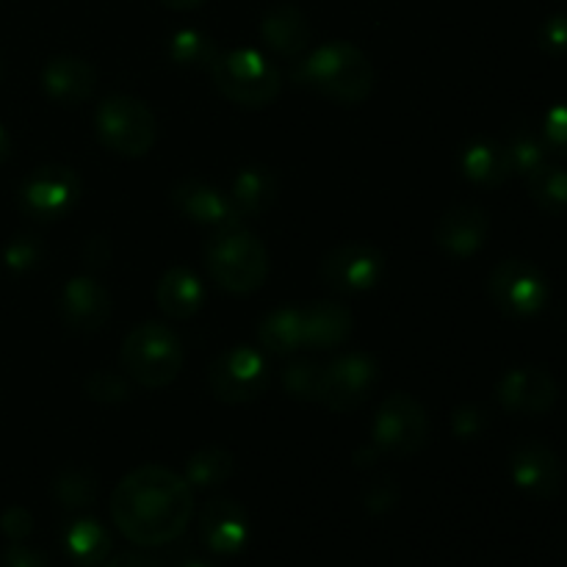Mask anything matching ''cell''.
I'll use <instances>...</instances> for the list:
<instances>
[{
    "instance_id": "83f0119b",
    "label": "cell",
    "mask_w": 567,
    "mask_h": 567,
    "mask_svg": "<svg viewBox=\"0 0 567 567\" xmlns=\"http://www.w3.org/2000/svg\"><path fill=\"white\" fill-rule=\"evenodd\" d=\"M509 155V164H513V172L529 177L532 172H537L540 166L548 164V144L543 138V133L532 131L529 125L513 127L509 138L504 142Z\"/></svg>"
},
{
    "instance_id": "b9f144b4",
    "label": "cell",
    "mask_w": 567,
    "mask_h": 567,
    "mask_svg": "<svg viewBox=\"0 0 567 567\" xmlns=\"http://www.w3.org/2000/svg\"><path fill=\"white\" fill-rule=\"evenodd\" d=\"M9 155H11V138H9V133H6V127L0 125V164H6V161H9Z\"/></svg>"
},
{
    "instance_id": "8fae6325",
    "label": "cell",
    "mask_w": 567,
    "mask_h": 567,
    "mask_svg": "<svg viewBox=\"0 0 567 567\" xmlns=\"http://www.w3.org/2000/svg\"><path fill=\"white\" fill-rule=\"evenodd\" d=\"M377 385V360L371 354L352 352L324 365L321 377V402L336 413L358 410Z\"/></svg>"
},
{
    "instance_id": "e575fe53",
    "label": "cell",
    "mask_w": 567,
    "mask_h": 567,
    "mask_svg": "<svg viewBox=\"0 0 567 567\" xmlns=\"http://www.w3.org/2000/svg\"><path fill=\"white\" fill-rule=\"evenodd\" d=\"M543 138H546L548 144V153H557L567 158V100L554 105L546 114V122H543Z\"/></svg>"
},
{
    "instance_id": "7a4b0ae2",
    "label": "cell",
    "mask_w": 567,
    "mask_h": 567,
    "mask_svg": "<svg viewBox=\"0 0 567 567\" xmlns=\"http://www.w3.org/2000/svg\"><path fill=\"white\" fill-rule=\"evenodd\" d=\"M297 81L343 105H358L374 89V66L369 55L349 42L321 44L302 61Z\"/></svg>"
},
{
    "instance_id": "7402d4cb",
    "label": "cell",
    "mask_w": 567,
    "mask_h": 567,
    "mask_svg": "<svg viewBox=\"0 0 567 567\" xmlns=\"http://www.w3.org/2000/svg\"><path fill=\"white\" fill-rule=\"evenodd\" d=\"M155 302H158V308L164 310L169 319H192V316L199 313V308H203L205 288L192 269L175 266V269H169L158 280Z\"/></svg>"
},
{
    "instance_id": "74e56055",
    "label": "cell",
    "mask_w": 567,
    "mask_h": 567,
    "mask_svg": "<svg viewBox=\"0 0 567 567\" xmlns=\"http://www.w3.org/2000/svg\"><path fill=\"white\" fill-rule=\"evenodd\" d=\"M0 529H3V535L9 537L11 543L25 540V537L31 535V529H33L31 513H28V509H22V507L6 509L3 518H0Z\"/></svg>"
},
{
    "instance_id": "ac0fdd59",
    "label": "cell",
    "mask_w": 567,
    "mask_h": 567,
    "mask_svg": "<svg viewBox=\"0 0 567 567\" xmlns=\"http://www.w3.org/2000/svg\"><path fill=\"white\" fill-rule=\"evenodd\" d=\"M61 319L75 332H97L111 316V297L94 277H72L61 291Z\"/></svg>"
},
{
    "instance_id": "277c9868",
    "label": "cell",
    "mask_w": 567,
    "mask_h": 567,
    "mask_svg": "<svg viewBox=\"0 0 567 567\" xmlns=\"http://www.w3.org/2000/svg\"><path fill=\"white\" fill-rule=\"evenodd\" d=\"M210 75L216 89L244 109H266L275 103L282 86L277 66L252 48L219 53L210 66Z\"/></svg>"
},
{
    "instance_id": "f546056e",
    "label": "cell",
    "mask_w": 567,
    "mask_h": 567,
    "mask_svg": "<svg viewBox=\"0 0 567 567\" xmlns=\"http://www.w3.org/2000/svg\"><path fill=\"white\" fill-rule=\"evenodd\" d=\"M216 55H219V48L210 42V37H205L203 31H194V28H183L169 39V59L181 66H205V70H210Z\"/></svg>"
},
{
    "instance_id": "d6a6232c",
    "label": "cell",
    "mask_w": 567,
    "mask_h": 567,
    "mask_svg": "<svg viewBox=\"0 0 567 567\" xmlns=\"http://www.w3.org/2000/svg\"><path fill=\"white\" fill-rule=\"evenodd\" d=\"M3 264L17 275L37 269L42 264V244L33 236H14L3 252Z\"/></svg>"
},
{
    "instance_id": "4316f807",
    "label": "cell",
    "mask_w": 567,
    "mask_h": 567,
    "mask_svg": "<svg viewBox=\"0 0 567 567\" xmlns=\"http://www.w3.org/2000/svg\"><path fill=\"white\" fill-rule=\"evenodd\" d=\"M233 454L227 449L219 446H208V449H199L197 454H192L186 463V482L192 487H219L230 480L233 474Z\"/></svg>"
},
{
    "instance_id": "5bb4252c",
    "label": "cell",
    "mask_w": 567,
    "mask_h": 567,
    "mask_svg": "<svg viewBox=\"0 0 567 567\" xmlns=\"http://www.w3.org/2000/svg\"><path fill=\"white\" fill-rule=\"evenodd\" d=\"M557 396L559 391L554 377L543 369H532V365L509 369L498 382L502 408L513 415H526V419L546 415L557 402Z\"/></svg>"
},
{
    "instance_id": "44dd1931",
    "label": "cell",
    "mask_w": 567,
    "mask_h": 567,
    "mask_svg": "<svg viewBox=\"0 0 567 567\" xmlns=\"http://www.w3.org/2000/svg\"><path fill=\"white\" fill-rule=\"evenodd\" d=\"M302 332L308 349H336L352 332V313L341 302H310L302 308Z\"/></svg>"
},
{
    "instance_id": "ab89813d",
    "label": "cell",
    "mask_w": 567,
    "mask_h": 567,
    "mask_svg": "<svg viewBox=\"0 0 567 567\" xmlns=\"http://www.w3.org/2000/svg\"><path fill=\"white\" fill-rule=\"evenodd\" d=\"M365 502H369V509H374V513H380V509H388L393 502H396V487L391 485V480L374 482Z\"/></svg>"
},
{
    "instance_id": "4dcf8cb0",
    "label": "cell",
    "mask_w": 567,
    "mask_h": 567,
    "mask_svg": "<svg viewBox=\"0 0 567 567\" xmlns=\"http://www.w3.org/2000/svg\"><path fill=\"white\" fill-rule=\"evenodd\" d=\"M53 496L66 509L89 507L94 502V496H97V480L86 468H66L55 476Z\"/></svg>"
},
{
    "instance_id": "836d02e7",
    "label": "cell",
    "mask_w": 567,
    "mask_h": 567,
    "mask_svg": "<svg viewBox=\"0 0 567 567\" xmlns=\"http://www.w3.org/2000/svg\"><path fill=\"white\" fill-rule=\"evenodd\" d=\"M86 393L94 402H125L131 396V385L125 377L114 374V371H94L86 380Z\"/></svg>"
},
{
    "instance_id": "3957f363",
    "label": "cell",
    "mask_w": 567,
    "mask_h": 567,
    "mask_svg": "<svg viewBox=\"0 0 567 567\" xmlns=\"http://www.w3.org/2000/svg\"><path fill=\"white\" fill-rule=\"evenodd\" d=\"M205 264H208L216 286L225 288L227 293H238V297L258 291L269 275L266 247L241 227L221 230L205 249Z\"/></svg>"
},
{
    "instance_id": "52a82bcc",
    "label": "cell",
    "mask_w": 567,
    "mask_h": 567,
    "mask_svg": "<svg viewBox=\"0 0 567 567\" xmlns=\"http://www.w3.org/2000/svg\"><path fill=\"white\" fill-rule=\"evenodd\" d=\"M426 437H430V419L419 399L399 391L380 404L374 426H371V441L377 452L410 457L426 446Z\"/></svg>"
},
{
    "instance_id": "5b68a950",
    "label": "cell",
    "mask_w": 567,
    "mask_h": 567,
    "mask_svg": "<svg viewBox=\"0 0 567 567\" xmlns=\"http://www.w3.org/2000/svg\"><path fill=\"white\" fill-rule=\"evenodd\" d=\"M122 371L144 388H166L183 369V343L169 327L138 324L122 343Z\"/></svg>"
},
{
    "instance_id": "d4e9b609",
    "label": "cell",
    "mask_w": 567,
    "mask_h": 567,
    "mask_svg": "<svg viewBox=\"0 0 567 567\" xmlns=\"http://www.w3.org/2000/svg\"><path fill=\"white\" fill-rule=\"evenodd\" d=\"M258 338L269 352L275 354H293L305 347V332H302V308H277L260 321Z\"/></svg>"
},
{
    "instance_id": "9c48e42d",
    "label": "cell",
    "mask_w": 567,
    "mask_h": 567,
    "mask_svg": "<svg viewBox=\"0 0 567 567\" xmlns=\"http://www.w3.org/2000/svg\"><path fill=\"white\" fill-rule=\"evenodd\" d=\"M22 214L31 216L37 221H55L64 219L81 199V177L70 169V166L50 164L33 172L25 183H22L20 194Z\"/></svg>"
},
{
    "instance_id": "ba28073f",
    "label": "cell",
    "mask_w": 567,
    "mask_h": 567,
    "mask_svg": "<svg viewBox=\"0 0 567 567\" xmlns=\"http://www.w3.org/2000/svg\"><path fill=\"white\" fill-rule=\"evenodd\" d=\"M491 299L509 319H532L548 302V280L535 264L520 258L502 260L487 282Z\"/></svg>"
},
{
    "instance_id": "e0dca14e",
    "label": "cell",
    "mask_w": 567,
    "mask_h": 567,
    "mask_svg": "<svg viewBox=\"0 0 567 567\" xmlns=\"http://www.w3.org/2000/svg\"><path fill=\"white\" fill-rule=\"evenodd\" d=\"M509 474L524 493L535 498H554L563 487V463L543 443H526L509 457Z\"/></svg>"
},
{
    "instance_id": "484cf974",
    "label": "cell",
    "mask_w": 567,
    "mask_h": 567,
    "mask_svg": "<svg viewBox=\"0 0 567 567\" xmlns=\"http://www.w3.org/2000/svg\"><path fill=\"white\" fill-rule=\"evenodd\" d=\"M66 554L75 559L78 565H100L109 557V535H105L103 526L92 518H81L66 529L64 535Z\"/></svg>"
},
{
    "instance_id": "8d00e7d4",
    "label": "cell",
    "mask_w": 567,
    "mask_h": 567,
    "mask_svg": "<svg viewBox=\"0 0 567 567\" xmlns=\"http://www.w3.org/2000/svg\"><path fill=\"white\" fill-rule=\"evenodd\" d=\"M540 48L548 55H565L567 53V14H551L540 25Z\"/></svg>"
},
{
    "instance_id": "6da1fadb",
    "label": "cell",
    "mask_w": 567,
    "mask_h": 567,
    "mask_svg": "<svg viewBox=\"0 0 567 567\" xmlns=\"http://www.w3.org/2000/svg\"><path fill=\"white\" fill-rule=\"evenodd\" d=\"M194 487L186 476L161 465L131 471L111 493V518L116 529L142 548L177 540L192 524Z\"/></svg>"
},
{
    "instance_id": "7bdbcfd3",
    "label": "cell",
    "mask_w": 567,
    "mask_h": 567,
    "mask_svg": "<svg viewBox=\"0 0 567 567\" xmlns=\"http://www.w3.org/2000/svg\"><path fill=\"white\" fill-rule=\"evenodd\" d=\"M164 6H169V9L175 11H186V9H194V6L205 3V0H161Z\"/></svg>"
},
{
    "instance_id": "2e32d148",
    "label": "cell",
    "mask_w": 567,
    "mask_h": 567,
    "mask_svg": "<svg viewBox=\"0 0 567 567\" xmlns=\"http://www.w3.org/2000/svg\"><path fill=\"white\" fill-rule=\"evenodd\" d=\"M487 233H491V219L485 208L474 203H460L441 216L435 241L452 258H471L485 247Z\"/></svg>"
},
{
    "instance_id": "603a6c76",
    "label": "cell",
    "mask_w": 567,
    "mask_h": 567,
    "mask_svg": "<svg viewBox=\"0 0 567 567\" xmlns=\"http://www.w3.org/2000/svg\"><path fill=\"white\" fill-rule=\"evenodd\" d=\"M460 166H463V175L476 186H502L513 175L507 147L493 138H474L465 144L460 153Z\"/></svg>"
},
{
    "instance_id": "d590c367",
    "label": "cell",
    "mask_w": 567,
    "mask_h": 567,
    "mask_svg": "<svg viewBox=\"0 0 567 567\" xmlns=\"http://www.w3.org/2000/svg\"><path fill=\"white\" fill-rule=\"evenodd\" d=\"M487 430V413L480 408H460L454 410L452 415V432L457 437H463V441H474V437H480L482 432Z\"/></svg>"
},
{
    "instance_id": "f35d334b",
    "label": "cell",
    "mask_w": 567,
    "mask_h": 567,
    "mask_svg": "<svg viewBox=\"0 0 567 567\" xmlns=\"http://www.w3.org/2000/svg\"><path fill=\"white\" fill-rule=\"evenodd\" d=\"M3 565L6 567H50L48 559H44V554L20 546V543H14V546L6 548Z\"/></svg>"
},
{
    "instance_id": "ffe728a7",
    "label": "cell",
    "mask_w": 567,
    "mask_h": 567,
    "mask_svg": "<svg viewBox=\"0 0 567 567\" xmlns=\"http://www.w3.org/2000/svg\"><path fill=\"white\" fill-rule=\"evenodd\" d=\"M260 37L264 44L277 55L286 59H297L305 48H308L310 28L302 11L291 3H277L260 20Z\"/></svg>"
},
{
    "instance_id": "ee69618b",
    "label": "cell",
    "mask_w": 567,
    "mask_h": 567,
    "mask_svg": "<svg viewBox=\"0 0 567 567\" xmlns=\"http://www.w3.org/2000/svg\"><path fill=\"white\" fill-rule=\"evenodd\" d=\"M183 567H210V565H205V563H186Z\"/></svg>"
},
{
    "instance_id": "1f68e13d",
    "label": "cell",
    "mask_w": 567,
    "mask_h": 567,
    "mask_svg": "<svg viewBox=\"0 0 567 567\" xmlns=\"http://www.w3.org/2000/svg\"><path fill=\"white\" fill-rule=\"evenodd\" d=\"M321 377H324V365L299 360L282 371V388L297 402H321Z\"/></svg>"
},
{
    "instance_id": "7c38bea8",
    "label": "cell",
    "mask_w": 567,
    "mask_h": 567,
    "mask_svg": "<svg viewBox=\"0 0 567 567\" xmlns=\"http://www.w3.org/2000/svg\"><path fill=\"white\" fill-rule=\"evenodd\" d=\"M319 275L332 291H369L385 275V255L371 244H343L324 255Z\"/></svg>"
},
{
    "instance_id": "4fadbf2b",
    "label": "cell",
    "mask_w": 567,
    "mask_h": 567,
    "mask_svg": "<svg viewBox=\"0 0 567 567\" xmlns=\"http://www.w3.org/2000/svg\"><path fill=\"white\" fill-rule=\"evenodd\" d=\"M172 205H175L186 219L197 221V225H205V227H216L219 233L233 230V227H241V219H244V216L238 214L230 194L210 186V183L197 181V177L181 181L175 188H172Z\"/></svg>"
},
{
    "instance_id": "60d3db41",
    "label": "cell",
    "mask_w": 567,
    "mask_h": 567,
    "mask_svg": "<svg viewBox=\"0 0 567 567\" xmlns=\"http://www.w3.org/2000/svg\"><path fill=\"white\" fill-rule=\"evenodd\" d=\"M105 567H164L155 563L153 557H144V554H120L116 559H111Z\"/></svg>"
},
{
    "instance_id": "30bf717a",
    "label": "cell",
    "mask_w": 567,
    "mask_h": 567,
    "mask_svg": "<svg viewBox=\"0 0 567 567\" xmlns=\"http://www.w3.org/2000/svg\"><path fill=\"white\" fill-rule=\"evenodd\" d=\"M210 391L225 404H247L258 399L269 385V363L252 347L227 349L210 365Z\"/></svg>"
},
{
    "instance_id": "9a60e30c",
    "label": "cell",
    "mask_w": 567,
    "mask_h": 567,
    "mask_svg": "<svg viewBox=\"0 0 567 567\" xmlns=\"http://www.w3.org/2000/svg\"><path fill=\"white\" fill-rule=\"evenodd\" d=\"M199 535L203 543L219 557L241 554L249 540V518L241 504L230 498H216L208 502L199 513Z\"/></svg>"
},
{
    "instance_id": "8992f818",
    "label": "cell",
    "mask_w": 567,
    "mask_h": 567,
    "mask_svg": "<svg viewBox=\"0 0 567 567\" xmlns=\"http://www.w3.org/2000/svg\"><path fill=\"white\" fill-rule=\"evenodd\" d=\"M94 131H97L100 144L122 158H142L153 150L158 127L155 116L142 100L127 97V94H114L97 105L94 114Z\"/></svg>"
},
{
    "instance_id": "f1b7e54d",
    "label": "cell",
    "mask_w": 567,
    "mask_h": 567,
    "mask_svg": "<svg viewBox=\"0 0 567 567\" xmlns=\"http://www.w3.org/2000/svg\"><path fill=\"white\" fill-rule=\"evenodd\" d=\"M526 186H529V197L548 214L567 210V169L563 166H540L526 177Z\"/></svg>"
},
{
    "instance_id": "d6986e66",
    "label": "cell",
    "mask_w": 567,
    "mask_h": 567,
    "mask_svg": "<svg viewBox=\"0 0 567 567\" xmlns=\"http://www.w3.org/2000/svg\"><path fill=\"white\" fill-rule=\"evenodd\" d=\"M42 86L48 97L61 105L86 103L97 89V70L78 55H59L44 64Z\"/></svg>"
},
{
    "instance_id": "cb8c5ba5",
    "label": "cell",
    "mask_w": 567,
    "mask_h": 567,
    "mask_svg": "<svg viewBox=\"0 0 567 567\" xmlns=\"http://www.w3.org/2000/svg\"><path fill=\"white\" fill-rule=\"evenodd\" d=\"M230 197L244 219H255L266 214L277 199V177L266 166H247L233 181Z\"/></svg>"
}]
</instances>
